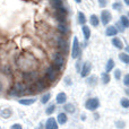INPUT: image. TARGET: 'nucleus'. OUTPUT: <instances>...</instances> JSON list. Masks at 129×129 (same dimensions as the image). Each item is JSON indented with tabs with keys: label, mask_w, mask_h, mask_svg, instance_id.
Instances as JSON below:
<instances>
[{
	"label": "nucleus",
	"mask_w": 129,
	"mask_h": 129,
	"mask_svg": "<svg viewBox=\"0 0 129 129\" xmlns=\"http://www.w3.org/2000/svg\"><path fill=\"white\" fill-rule=\"evenodd\" d=\"M66 57L67 56H64L63 53L57 51V50H54L53 54H52V57H51V64L58 71H60V73H62L64 67H66V62H67Z\"/></svg>",
	"instance_id": "7ed1b4c3"
},
{
	"label": "nucleus",
	"mask_w": 129,
	"mask_h": 129,
	"mask_svg": "<svg viewBox=\"0 0 129 129\" xmlns=\"http://www.w3.org/2000/svg\"><path fill=\"white\" fill-rule=\"evenodd\" d=\"M33 85L35 86L36 93L39 94V93H44V92L50 87L51 83H50L49 80H48L47 78H45L44 76L42 75V76H40V77H39L38 79H36L35 82L33 83Z\"/></svg>",
	"instance_id": "423d86ee"
},
{
	"label": "nucleus",
	"mask_w": 129,
	"mask_h": 129,
	"mask_svg": "<svg viewBox=\"0 0 129 129\" xmlns=\"http://www.w3.org/2000/svg\"><path fill=\"white\" fill-rule=\"evenodd\" d=\"M43 76H44V77L47 78L52 85V84H56V83L59 80L60 71H58L51 63H50L49 66L44 68V74H43Z\"/></svg>",
	"instance_id": "20e7f679"
},
{
	"label": "nucleus",
	"mask_w": 129,
	"mask_h": 129,
	"mask_svg": "<svg viewBox=\"0 0 129 129\" xmlns=\"http://www.w3.org/2000/svg\"><path fill=\"white\" fill-rule=\"evenodd\" d=\"M67 102V94L64 92H59L56 96V103L57 104H64Z\"/></svg>",
	"instance_id": "a211bd4d"
},
{
	"label": "nucleus",
	"mask_w": 129,
	"mask_h": 129,
	"mask_svg": "<svg viewBox=\"0 0 129 129\" xmlns=\"http://www.w3.org/2000/svg\"><path fill=\"white\" fill-rule=\"evenodd\" d=\"M120 105L123 109H129V99L128 98H122L120 100Z\"/></svg>",
	"instance_id": "473e14b6"
},
{
	"label": "nucleus",
	"mask_w": 129,
	"mask_h": 129,
	"mask_svg": "<svg viewBox=\"0 0 129 129\" xmlns=\"http://www.w3.org/2000/svg\"><path fill=\"white\" fill-rule=\"evenodd\" d=\"M64 83H66V85L67 86H70L71 85V79H70V77H69V76H66V77H64Z\"/></svg>",
	"instance_id": "a19ab883"
},
{
	"label": "nucleus",
	"mask_w": 129,
	"mask_h": 129,
	"mask_svg": "<svg viewBox=\"0 0 129 129\" xmlns=\"http://www.w3.org/2000/svg\"><path fill=\"white\" fill-rule=\"evenodd\" d=\"M91 71H92V63L89 62V61H84V63H83L82 66V69H80V77L83 78H86L87 76L91 75Z\"/></svg>",
	"instance_id": "9b49d317"
},
{
	"label": "nucleus",
	"mask_w": 129,
	"mask_h": 129,
	"mask_svg": "<svg viewBox=\"0 0 129 129\" xmlns=\"http://www.w3.org/2000/svg\"><path fill=\"white\" fill-rule=\"evenodd\" d=\"M56 109H57V105L56 104H49L47 107V109H45V114L47 116H52V113H54V111H56Z\"/></svg>",
	"instance_id": "c756f323"
},
{
	"label": "nucleus",
	"mask_w": 129,
	"mask_h": 129,
	"mask_svg": "<svg viewBox=\"0 0 129 129\" xmlns=\"http://www.w3.org/2000/svg\"><path fill=\"white\" fill-rule=\"evenodd\" d=\"M85 79H86V84L91 87H95L99 83V78L96 75H89V76H87Z\"/></svg>",
	"instance_id": "2eb2a0df"
},
{
	"label": "nucleus",
	"mask_w": 129,
	"mask_h": 129,
	"mask_svg": "<svg viewBox=\"0 0 129 129\" xmlns=\"http://www.w3.org/2000/svg\"><path fill=\"white\" fill-rule=\"evenodd\" d=\"M111 44L118 50H122L123 49V42H122V40H121L120 38H118V36H114V38L111 39Z\"/></svg>",
	"instance_id": "dca6fc26"
},
{
	"label": "nucleus",
	"mask_w": 129,
	"mask_h": 129,
	"mask_svg": "<svg viewBox=\"0 0 129 129\" xmlns=\"http://www.w3.org/2000/svg\"><path fill=\"white\" fill-rule=\"evenodd\" d=\"M77 23L79 25H86V23H87V17H86V15H85L83 11H78L77 13Z\"/></svg>",
	"instance_id": "5701e85b"
},
{
	"label": "nucleus",
	"mask_w": 129,
	"mask_h": 129,
	"mask_svg": "<svg viewBox=\"0 0 129 129\" xmlns=\"http://www.w3.org/2000/svg\"><path fill=\"white\" fill-rule=\"evenodd\" d=\"M123 8V5L121 1H114L113 4H112V9L116 11H121Z\"/></svg>",
	"instance_id": "2f4dec72"
},
{
	"label": "nucleus",
	"mask_w": 129,
	"mask_h": 129,
	"mask_svg": "<svg viewBox=\"0 0 129 129\" xmlns=\"http://www.w3.org/2000/svg\"><path fill=\"white\" fill-rule=\"evenodd\" d=\"M10 129H23V126L20 123H14L10 126Z\"/></svg>",
	"instance_id": "ea45409f"
},
{
	"label": "nucleus",
	"mask_w": 129,
	"mask_h": 129,
	"mask_svg": "<svg viewBox=\"0 0 129 129\" xmlns=\"http://www.w3.org/2000/svg\"><path fill=\"white\" fill-rule=\"evenodd\" d=\"M122 82H123V85H125L126 87H129V73L126 74V75L123 76Z\"/></svg>",
	"instance_id": "4c0bfd02"
},
{
	"label": "nucleus",
	"mask_w": 129,
	"mask_h": 129,
	"mask_svg": "<svg viewBox=\"0 0 129 129\" xmlns=\"http://www.w3.org/2000/svg\"><path fill=\"white\" fill-rule=\"evenodd\" d=\"M118 33L119 31L114 25H108L107 28H105V35L109 36V38H114V36L118 35Z\"/></svg>",
	"instance_id": "ddd939ff"
},
{
	"label": "nucleus",
	"mask_w": 129,
	"mask_h": 129,
	"mask_svg": "<svg viewBox=\"0 0 129 129\" xmlns=\"http://www.w3.org/2000/svg\"><path fill=\"white\" fill-rule=\"evenodd\" d=\"M100 108V100L99 98H89L85 102V109L88 111H96Z\"/></svg>",
	"instance_id": "1a4fd4ad"
},
{
	"label": "nucleus",
	"mask_w": 129,
	"mask_h": 129,
	"mask_svg": "<svg viewBox=\"0 0 129 129\" xmlns=\"http://www.w3.org/2000/svg\"><path fill=\"white\" fill-rule=\"evenodd\" d=\"M114 26L117 27V29L119 31V33H122V32H125V26H123L122 24H121L120 20H118V22H116V24H114Z\"/></svg>",
	"instance_id": "f704fd0d"
},
{
	"label": "nucleus",
	"mask_w": 129,
	"mask_h": 129,
	"mask_svg": "<svg viewBox=\"0 0 129 129\" xmlns=\"http://www.w3.org/2000/svg\"><path fill=\"white\" fill-rule=\"evenodd\" d=\"M82 54V47H80V42L78 40L77 36L73 38V44H71L70 50V57L71 59H78Z\"/></svg>",
	"instance_id": "0eeeda50"
},
{
	"label": "nucleus",
	"mask_w": 129,
	"mask_h": 129,
	"mask_svg": "<svg viewBox=\"0 0 129 129\" xmlns=\"http://www.w3.org/2000/svg\"><path fill=\"white\" fill-rule=\"evenodd\" d=\"M44 128L45 129H59V123L57 121V119L53 118V117H50L47 120V122H45Z\"/></svg>",
	"instance_id": "f8f14e48"
},
{
	"label": "nucleus",
	"mask_w": 129,
	"mask_h": 129,
	"mask_svg": "<svg viewBox=\"0 0 129 129\" xmlns=\"http://www.w3.org/2000/svg\"><path fill=\"white\" fill-rule=\"evenodd\" d=\"M40 74H39L38 69H34V70H28V71H22L20 74V78H22L23 82H25L26 84H33L39 77H40Z\"/></svg>",
	"instance_id": "39448f33"
},
{
	"label": "nucleus",
	"mask_w": 129,
	"mask_h": 129,
	"mask_svg": "<svg viewBox=\"0 0 129 129\" xmlns=\"http://www.w3.org/2000/svg\"><path fill=\"white\" fill-rule=\"evenodd\" d=\"M101 80H102V83L104 85L109 84L110 80H111V76H110V73H107V71H104V73L101 74Z\"/></svg>",
	"instance_id": "c85d7f7f"
},
{
	"label": "nucleus",
	"mask_w": 129,
	"mask_h": 129,
	"mask_svg": "<svg viewBox=\"0 0 129 129\" xmlns=\"http://www.w3.org/2000/svg\"><path fill=\"white\" fill-rule=\"evenodd\" d=\"M50 6L53 9H59L66 6V4H64V0H50Z\"/></svg>",
	"instance_id": "aec40b11"
},
{
	"label": "nucleus",
	"mask_w": 129,
	"mask_h": 129,
	"mask_svg": "<svg viewBox=\"0 0 129 129\" xmlns=\"http://www.w3.org/2000/svg\"><path fill=\"white\" fill-rule=\"evenodd\" d=\"M35 102H36V98H20V99H18V103L22 105H26V107L34 104Z\"/></svg>",
	"instance_id": "4468645a"
},
{
	"label": "nucleus",
	"mask_w": 129,
	"mask_h": 129,
	"mask_svg": "<svg viewBox=\"0 0 129 129\" xmlns=\"http://www.w3.org/2000/svg\"><path fill=\"white\" fill-rule=\"evenodd\" d=\"M26 94H28V84L23 80L14 83L8 89V96L10 98H22Z\"/></svg>",
	"instance_id": "f03ea898"
},
{
	"label": "nucleus",
	"mask_w": 129,
	"mask_h": 129,
	"mask_svg": "<svg viewBox=\"0 0 129 129\" xmlns=\"http://www.w3.org/2000/svg\"><path fill=\"white\" fill-rule=\"evenodd\" d=\"M89 24H91L93 27H98L99 25L101 24L100 17H99L98 15H95V14H92V15L89 16Z\"/></svg>",
	"instance_id": "412c9836"
},
{
	"label": "nucleus",
	"mask_w": 129,
	"mask_h": 129,
	"mask_svg": "<svg viewBox=\"0 0 129 129\" xmlns=\"http://www.w3.org/2000/svg\"><path fill=\"white\" fill-rule=\"evenodd\" d=\"M83 63H84V62H83V61L80 60L79 58H78V59H77V62H76V71H77L78 74L80 73V69H82V66H83Z\"/></svg>",
	"instance_id": "c9c22d12"
},
{
	"label": "nucleus",
	"mask_w": 129,
	"mask_h": 129,
	"mask_svg": "<svg viewBox=\"0 0 129 129\" xmlns=\"http://www.w3.org/2000/svg\"><path fill=\"white\" fill-rule=\"evenodd\" d=\"M56 119H57L59 125H64V123L68 121V116H67L66 112H60V113H58V116H57Z\"/></svg>",
	"instance_id": "b1692460"
},
{
	"label": "nucleus",
	"mask_w": 129,
	"mask_h": 129,
	"mask_svg": "<svg viewBox=\"0 0 129 129\" xmlns=\"http://www.w3.org/2000/svg\"><path fill=\"white\" fill-rule=\"evenodd\" d=\"M113 77L116 78L117 80L121 79V77H122V71H121L120 69H118V68H114V70H113Z\"/></svg>",
	"instance_id": "72a5a7b5"
},
{
	"label": "nucleus",
	"mask_w": 129,
	"mask_h": 129,
	"mask_svg": "<svg viewBox=\"0 0 129 129\" xmlns=\"http://www.w3.org/2000/svg\"><path fill=\"white\" fill-rule=\"evenodd\" d=\"M0 71L2 73V75L5 76H11L13 75V68H11L9 64H5V66H1L0 67Z\"/></svg>",
	"instance_id": "393cba45"
},
{
	"label": "nucleus",
	"mask_w": 129,
	"mask_h": 129,
	"mask_svg": "<svg viewBox=\"0 0 129 129\" xmlns=\"http://www.w3.org/2000/svg\"><path fill=\"white\" fill-rule=\"evenodd\" d=\"M116 127L118 128V129H123V128L126 127L125 121H122V120H118V121H116Z\"/></svg>",
	"instance_id": "e433bc0d"
},
{
	"label": "nucleus",
	"mask_w": 129,
	"mask_h": 129,
	"mask_svg": "<svg viewBox=\"0 0 129 129\" xmlns=\"http://www.w3.org/2000/svg\"><path fill=\"white\" fill-rule=\"evenodd\" d=\"M98 4H99V6H100L101 8L104 9L105 7L108 6V0H98Z\"/></svg>",
	"instance_id": "58836bf2"
},
{
	"label": "nucleus",
	"mask_w": 129,
	"mask_h": 129,
	"mask_svg": "<svg viewBox=\"0 0 129 129\" xmlns=\"http://www.w3.org/2000/svg\"><path fill=\"white\" fill-rule=\"evenodd\" d=\"M119 20L121 22V24L125 26V28H129V18L127 15H121Z\"/></svg>",
	"instance_id": "7c9ffc66"
},
{
	"label": "nucleus",
	"mask_w": 129,
	"mask_h": 129,
	"mask_svg": "<svg viewBox=\"0 0 129 129\" xmlns=\"http://www.w3.org/2000/svg\"><path fill=\"white\" fill-rule=\"evenodd\" d=\"M13 116V110L10 108H2L0 109V117L4 119H8Z\"/></svg>",
	"instance_id": "6ab92c4d"
},
{
	"label": "nucleus",
	"mask_w": 129,
	"mask_h": 129,
	"mask_svg": "<svg viewBox=\"0 0 129 129\" xmlns=\"http://www.w3.org/2000/svg\"><path fill=\"white\" fill-rule=\"evenodd\" d=\"M125 52H127V53L129 54V45H127V47H125Z\"/></svg>",
	"instance_id": "37998d69"
},
{
	"label": "nucleus",
	"mask_w": 129,
	"mask_h": 129,
	"mask_svg": "<svg viewBox=\"0 0 129 129\" xmlns=\"http://www.w3.org/2000/svg\"><path fill=\"white\" fill-rule=\"evenodd\" d=\"M74 1H75L76 4H80V2H82V0H74Z\"/></svg>",
	"instance_id": "49530a36"
},
{
	"label": "nucleus",
	"mask_w": 129,
	"mask_h": 129,
	"mask_svg": "<svg viewBox=\"0 0 129 129\" xmlns=\"http://www.w3.org/2000/svg\"><path fill=\"white\" fill-rule=\"evenodd\" d=\"M15 63L20 71L34 70V69H39L40 67V60L36 59V57L31 51H25L24 53H22L16 59Z\"/></svg>",
	"instance_id": "f257e3e1"
},
{
	"label": "nucleus",
	"mask_w": 129,
	"mask_h": 129,
	"mask_svg": "<svg viewBox=\"0 0 129 129\" xmlns=\"http://www.w3.org/2000/svg\"><path fill=\"white\" fill-rule=\"evenodd\" d=\"M127 16H128V18H129V11H128V14H127Z\"/></svg>",
	"instance_id": "de8ad7c7"
},
{
	"label": "nucleus",
	"mask_w": 129,
	"mask_h": 129,
	"mask_svg": "<svg viewBox=\"0 0 129 129\" xmlns=\"http://www.w3.org/2000/svg\"><path fill=\"white\" fill-rule=\"evenodd\" d=\"M114 68H116V62H114L113 59H109V60L107 61V63H105V71L107 73H111L112 70H114Z\"/></svg>",
	"instance_id": "a878e982"
},
{
	"label": "nucleus",
	"mask_w": 129,
	"mask_h": 129,
	"mask_svg": "<svg viewBox=\"0 0 129 129\" xmlns=\"http://www.w3.org/2000/svg\"><path fill=\"white\" fill-rule=\"evenodd\" d=\"M123 4H125L126 6H129V0H123Z\"/></svg>",
	"instance_id": "c03bdc74"
},
{
	"label": "nucleus",
	"mask_w": 129,
	"mask_h": 129,
	"mask_svg": "<svg viewBox=\"0 0 129 129\" xmlns=\"http://www.w3.org/2000/svg\"><path fill=\"white\" fill-rule=\"evenodd\" d=\"M4 89H5V85H4V83H2V80L0 79V94L4 92Z\"/></svg>",
	"instance_id": "79ce46f5"
},
{
	"label": "nucleus",
	"mask_w": 129,
	"mask_h": 129,
	"mask_svg": "<svg viewBox=\"0 0 129 129\" xmlns=\"http://www.w3.org/2000/svg\"><path fill=\"white\" fill-rule=\"evenodd\" d=\"M63 111L66 112V113H70V114H73V113H75V111H76V107H75V104H73V103H64L63 104Z\"/></svg>",
	"instance_id": "4be33fe9"
},
{
	"label": "nucleus",
	"mask_w": 129,
	"mask_h": 129,
	"mask_svg": "<svg viewBox=\"0 0 129 129\" xmlns=\"http://www.w3.org/2000/svg\"><path fill=\"white\" fill-rule=\"evenodd\" d=\"M100 20H101V24H102L103 26L107 27L108 25L111 23V20H112V14H111V11L108 10V9H103V10L101 11Z\"/></svg>",
	"instance_id": "9d476101"
},
{
	"label": "nucleus",
	"mask_w": 129,
	"mask_h": 129,
	"mask_svg": "<svg viewBox=\"0 0 129 129\" xmlns=\"http://www.w3.org/2000/svg\"><path fill=\"white\" fill-rule=\"evenodd\" d=\"M118 58H119V60L121 61L122 63H125V64H129V54L127 53V52H120L119 53V56H118Z\"/></svg>",
	"instance_id": "cd10ccee"
},
{
	"label": "nucleus",
	"mask_w": 129,
	"mask_h": 129,
	"mask_svg": "<svg viewBox=\"0 0 129 129\" xmlns=\"http://www.w3.org/2000/svg\"><path fill=\"white\" fill-rule=\"evenodd\" d=\"M54 29H56V32L58 34H60V35H62V36H66V38H68V35L71 33V28H70V26H69L68 22L67 23H57Z\"/></svg>",
	"instance_id": "6e6552de"
},
{
	"label": "nucleus",
	"mask_w": 129,
	"mask_h": 129,
	"mask_svg": "<svg viewBox=\"0 0 129 129\" xmlns=\"http://www.w3.org/2000/svg\"><path fill=\"white\" fill-rule=\"evenodd\" d=\"M126 94L129 96V87H127V89H126Z\"/></svg>",
	"instance_id": "a18cd8bd"
},
{
	"label": "nucleus",
	"mask_w": 129,
	"mask_h": 129,
	"mask_svg": "<svg viewBox=\"0 0 129 129\" xmlns=\"http://www.w3.org/2000/svg\"><path fill=\"white\" fill-rule=\"evenodd\" d=\"M82 33H83V38L84 40L86 41H89L91 39V35H92V32H91V28H89L88 25H83L82 26Z\"/></svg>",
	"instance_id": "f3484780"
},
{
	"label": "nucleus",
	"mask_w": 129,
	"mask_h": 129,
	"mask_svg": "<svg viewBox=\"0 0 129 129\" xmlns=\"http://www.w3.org/2000/svg\"><path fill=\"white\" fill-rule=\"evenodd\" d=\"M50 100H51V93H49V92H44L40 98V101L42 104H48L50 102Z\"/></svg>",
	"instance_id": "bb28decb"
}]
</instances>
